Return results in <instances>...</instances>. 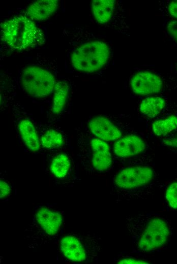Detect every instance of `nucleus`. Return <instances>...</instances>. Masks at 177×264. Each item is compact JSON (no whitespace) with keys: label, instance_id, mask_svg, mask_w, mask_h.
Listing matches in <instances>:
<instances>
[{"label":"nucleus","instance_id":"obj_5","mask_svg":"<svg viewBox=\"0 0 177 264\" xmlns=\"http://www.w3.org/2000/svg\"><path fill=\"white\" fill-rule=\"evenodd\" d=\"M77 158L87 174L107 173L114 164L110 144L94 136L82 122L75 127Z\"/></svg>","mask_w":177,"mask_h":264},{"label":"nucleus","instance_id":"obj_24","mask_svg":"<svg viewBox=\"0 0 177 264\" xmlns=\"http://www.w3.org/2000/svg\"><path fill=\"white\" fill-rule=\"evenodd\" d=\"M160 146L177 153V131L160 138Z\"/></svg>","mask_w":177,"mask_h":264},{"label":"nucleus","instance_id":"obj_1","mask_svg":"<svg viewBox=\"0 0 177 264\" xmlns=\"http://www.w3.org/2000/svg\"><path fill=\"white\" fill-rule=\"evenodd\" d=\"M154 154L125 163L112 176L109 192L117 203L144 200L153 193L158 176Z\"/></svg>","mask_w":177,"mask_h":264},{"label":"nucleus","instance_id":"obj_10","mask_svg":"<svg viewBox=\"0 0 177 264\" xmlns=\"http://www.w3.org/2000/svg\"><path fill=\"white\" fill-rule=\"evenodd\" d=\"M121 115L100 114L90 115L84 123L96 137L111 144L123 137L140 134Z\"/></svg>","mask_w":177,"mask_h":264},{"label":"nucleus","instance_id":"obj_15","mask_svg":"<svg viewBox=\"0 0 177 264\" xmlns=\"http://www.w3.org/2000/svg\"><path fill=\"white\" fill-rule=\"evenodd\" d=\"M40 154L45 152L69 151L71 149L70 136L56 123L38 122Z\"/></svg>","mask_w":177,"mask_h":264},{"label":"nucleus","instance_id":"obj_19","mask_svg":"<svg viewBox=\"0 0 177 264\" xmlns=\"http://www.w3.org/2000/svg\"><path fill=\"white\" fill-rule=\"evenodd\" d=\"M151 129L154 135L163 137L177 131V115L167 114L163 117H157L151 123Z\"/></svg>","mask_w":177,"mask_h":264},{"label":"nucleus","instance_id":"obj_9","mask_svg":"<svg viewBox=\"0 0 177 264\" xmlns=\"http://www.w3.org/2000/svg\"><path fill=\"white\" fill-rule=\"evenodd\" d=\"M68 151L45 152L42 155V170L53 185L71 187L79 181L78 163Z\"/></svg>","mask_w":177,"mask_h":264},{"label":"nucleus","instance_id":"obj_12","mask_svg":"<svg viewBox=\"0 0 177 264\" xmlns=\"http://www.w3.org/2000/svg\"><path fill=\"white\" fill-rule=\"evenodd\" d=\"M91 10L96 23L117 32L130 36L126 11L122 1L117 0H94Z\"/></svg>","mask_w":177,"mask_h":264},{"label":"nucleus","instance_id":"obj_6","mask_svg":"<svg viewBox=\"0 0 177 264\" xmlns=\"http://www.w3.org/2000/svg\"><path fill=\"white\" fill-rule=\"evenodd\" d=\"M101 238L94 233L72 232L56 242L57 257L68 263H97Z\"/></svg>","mask_w":177,"mask_h":264},{"label":"nucleus","instance_id":"obj_23","mask_svg":"<svg viewBox=\"0 0 177 264\" xmlns=\"http://www.w3.org/2000/svg\"><path fill=\"white\" fill-rule=\"evenodd\" d=\"M169 206L173 209H177V181L170 183L166 187L165 195Z\"/></svg>","mask_w":177,"mask_h":264},{"label":"nucleus","instance_id":"obj_2","mask_svg":"<svg viewBox=\"0 0 177 264\" xmlns=\"http://www.w3.org/2000/svg\"><path fill=\"white\" fill-rule=\"evenodd\" d=\"M126 226L132 239V251L146 254L161 249L171 234L169 222L153 212L141 213L126 218Z\"/></svg>","mask_w":177,"mask_h":264},{"label":"nucleus","instance_id":"obj_25","mask_svg":"<svg viewBox=\"0 0 177 264\" xmlns=\"http://www.w3.org/2000/svg\"><path fill=\"white\" fill-rule=\"evenodd\" d=\"M13 184L9 180L1 177L0 179V199L2 201L7 200L11 195Z\"/></svg>","mask_w":177,"mask_h":264},{"label":"nucleus","instance_id":"obj_21","mask_svg":"<svg viewBox=\"0 0 177 264\" xmlns=\"http://www.w3.org/2000/svg\"><path fill=\"white\" fill-rule=\"evenodd\" d=\"M163 33L165 38L177 48V20L163 18Z\"/></svg>","mask_w":177,"mask_h":264},{"label":"nucleus","instance_id":"obj_20","mask_svg":"<svg viewBox=\"0 0 177 264\" xmlns=\"http://www.w3.org/2000/svg\"><path fill=\"white\" fill-rule=\"evenodd\" d=\"M117 263H151L146 254L131 252H123L114 257Z\"/></svg>","mask_w":177,"mask_h":264},{"label":"nucleus","instance_id":"obj_26","mask_svg":"<svg viewBox=\"0 0 177 264\" xmlns=\"http://www.w3.org/2000/svg\"><path fill=\"white\" fill-rule=\"evenodd\" d=\"M171 73L177 77V59L171 64Z\"/></svg>","mask_w":177,"mask_h":264},{"label":"nucleus","instance_id":"obj_4","mask_svg":"<svg viewBox=\"0 0 177 264\" xmlns=\"http://www.w3.org/2000/svg\"><path fill=\"white\" fill-rule=\"evenodd\" d=\"M69 56L74 69L85 74H93L109 64L112 56V47L104 37L85 30L82 32Z\"/></svg>","mask_w":177,"mask_h":264},{"label":"nucleus","instance_id":"obj_7","mask_svg":"<svg viewBox=\"0 0 177 264\" xmlns=\"http://www.w3.org/2000/svg\"><path fill=\"white\" fill-rule=\"evenodd\" d=\"M2 40L15 50H24L40 45L44 41L41 29L25 15L15 16L1 24Z\"/></svg>","mask_w":177,"mask_h":264},{"label":"nucleus","instance_id":"obj_13","mask_svg":"<svg viewBox=\"0 0 177 264\" xmlns=\"http://www.w3.org/2000/svg\"><path fill=\"white\" fill-rule=\"evenodd\" d=\"M13 122L20 144L27 152L40 153L38 122L18 103L12 107Z\"/></svg>","mask_w":177,"mask_h":264},{"label":"nucleus","instance_id":"obj_8","mask_svg":"<svg viewBox=\"0 0 177 264\" xmlns=\"http://www.w3.org/2000/svg\"><path fill=\"white\" fill-rule=\"evenodd\" d=\"M129 79L131 90L140 95H158L177 91V77L171 72L162 73L150 68H136Z\"/></svg>","mask_w":177,"mask_h":264},{"label":"nucleus","instance_id":"obj_18","mask_svg":"<svg viewBox=\"0 0 177 264\" xmlns=\"http://www.w3.org/2000/svg\"><path fill=\"white\" fill-rule=\"evenodd\" d=\"M58 1H37L32 3L27 8L25 14L32 20H44L49 18L56 11Z\"/></svg>","mask_w":177,"mask_h":264},{"label":"nucleus","instance_id":"obj_11","mask_svg":"<svg viewBox=\"0 0 177 264\" xmlns=\"http://www.w3.org/2000/svg\"><path fill=\"white\" fill-rule=\"evenodd\" d=\"M57 79L46 69L36 65L25 67L18 75L17 83L27 96L44 99L52 95Z\"/></svg>","mask_w":177,"mask_h":264},{"label":"nucleus","instance_id":"obj_16","mask_svg":"<svg viewBox=\"0 0 177 264\" xmlns=\"http://www.w3.org/2000/svg\"><path fill=\"white\" fill-rule=\"evenodd\" d=\"M71 85L67 80L57 79L47 121L56 123L66 116L71 100Z\"/></svg>","mask_w":177,"mask_h":264},{"label":"nucleus","instance_id":"obj_14","mask_svg":"<svg viewBox=\"0 0 177 264\" xmlns=\"http://www.w3.org/2000/svg\"><path fill=\"white\" fill-rule=\"evenodd\" d=\"M143 135H127L111 143L114 162L123 164L154 154Z\"/></svg>","mask_w":177,"mask_h":264},{"label":"nucleus","instance_id":"obj_22","mask_svg":"<svg viewBox=\"0 0 177 264\" xmlns=\"http://www.w3.org/2000/svg\"><path fill=\"white\" fill-rule=\"evenodd\" d=\"M159 11L163 18L177 20V1H159Z\"/></svg>","mask_w":177,"mask_h":264},{"label":"nucleus","instance_id":"obj_3","mask_svg":"<svg viewBox=\"0 0 177 264\" xmlns=\"http://www.w3.org/2000/svg\"><path fill=\"white\" fill-rule=\"evenodd\" d=\"M64 211L55 204H41L35 207L32 220L24 231L29 248L36 249L56 242L65 232Z\"/></svg>","mask_w":177,"mask_h":264},{"label":"nucleus","instance_id":"obj_17","mask_svg":"<svg viewBox=\"0 0 177 264\" xmlns=\"http://www.w3.org/2000/svg\"><path fill=\"white\" fill-rule=\"evenodd\" d=\"M168 99L160 95L146 96L138 106L141 115L149 119H155L166 110Z\"/></svg>","mask_w":177,"mask_h":264}]
</instances>
